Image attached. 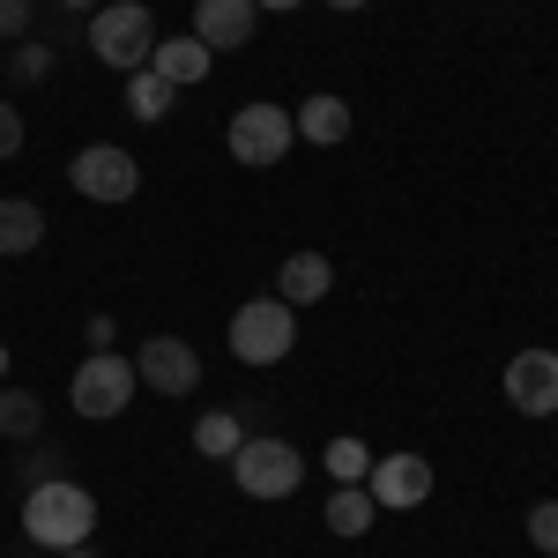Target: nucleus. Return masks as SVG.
<instances>
[{
	"instance_id": "1",
	"label": "nucleus",
	"mask_w": 558,
	"mask_h": 558,
	"mask_svg": "<svg viewBox=\"0 0 558 558\" xmlns=\"http://www.w3.org/2000/svg\"><path fill=\"white\" fill-rule=\"evenodd\" d=\"M23 529H31L38 551H75V544L97 536V499H89L83 484H68V476L31 484V499H23Z\"/></svg>"
},
{
	"instance_id": "2",
	"label": "nucleus",
	"mask_w": 558,
	"mask_h": 558,
	"mask_svg": "<svg viewBox=\"0 0 558 558\" xmlns=\"http://www.w3.org/2000/svg\"><path fill=\"white\" fill-rule=\"evenodd\" d=\"M89 52L105 60V68H149V52H157V15L142 8V0H105L97 15H89Z\"/></svg>"
},
{
	"instance_id": "3",
	"label": "nucleus",
	"mask_w": 558,
	"mask_h": 558,
	"mask_svg": "<svg viewBox=\"0 0 558 558\" xmlns=\"http://www.w3.org/2000/svg\"><path fill=\"white\" fill-rule=\"evenodd\" d=\"M291 343H299V320L283 299H246L231 313V357L239 365H283Z\"/></svg>"
},
{
	"instance_id": "4",
	"label": "nucleus",
	"mask_w": 558,
	"mask_h": 558,
	"mask_svg": "<svg viewBox=\"0 0 558 558\" xmlns=\"http://www.w3.org/2000/svg\"><path fill=\"white\" fill-rule=\"evenodd\" d=\"M223 142H231V157H239L246 172H268V165H283V157H291V142H299V120H291L283 105H239Z\"/></svg>"
},
{
	"instance_id": "5",
	"label": "nucleus",
	"mask_w": 558,
	"mask_h": 558,
	"mask_svg": "<svg viewBox=\"0 0 558 558\" xmlns=\"http://www.w3.org/2000/svg\"><path fill=\"white\" fill-rule=\"evenodd\" d=\"M231 476H239L246 499H291L305 484V462H299V447H283V439H239Z\"/></svg>"
},
{
	"instance_id": "6",
	"label": "nucleus",
	"mask_w": 558,
	"mask_h": 558,
	"mask_svg": "<svg viewBox=\"0 0 558 558\" xmlns=\"http://www.w3.org/2000/svg\"><path fill=\"white\" fill-rule=\"evenodd\" d=\"M134 365L120 357V350H89L83 365H75V380H68V402L83 410V417H120L134 402Z\"/></svg>"
},
{
	"instance_id": "7",
	"label": "nucleus",
	"mask_w": 558,
	"mask_h": 558,
	"mask_svg": "<svg viewBox=\"0 0 558 558\" xmlns=\"http://www.w3.org/2000/svg\"><path fill=\"white\" fill-rule=\"evenodd\" d=\"M68 186L83 202H128L134 186H142V165H134L120 142H89V149H75V165H68Z\"/></svg>"
},
{
	"instance_id": "8",
	"label": "nucleus",
	"mask_w": 558,
	"mask_h": 558,
	"mask_svg": "<svg viewBox=\"0 0 558 558\" xmlns=\"http://www.w3.org/2000/svg\"><path fill=\"white\" fill-rule=\"evenodd\" d=\"M134 380H149L157 395H194L202 387V357H194V343H179V336H149L142 343V357H134Z\"/></svg>"
},
{
	"instance_id": "9",
	"label": "nucleus",
	"mask_w": 558,
	"mask_h": 558,
	"mask_svg": "<svg viewBox=\"0 0 558 558\" xmlns=\"http://www.w3.org/2000/svg\"><path fill=\"white\" fill-rule=\"evenodd\" d=\"M507 402L521 417H558V350H521L507 365Z\"/></svg>"
},
{
	"instance_id": "10",
	"label": "nucleus",
	"mask_w": 558,
	"mask_h": 558,
	"mask_svg": "<svg viewBox=\"0 0 558 558\" xmlns=\"http://www.w3.org/2000/svg\"><path fill=\"white\" fill-rule=\"evenodd\" d=\"M365 492H373L380 507H425L432 499V462L425 454H373Z\"/></svg>"
},
{
	"instance_id": "11",
	"label": "nucleus",
	"mask_w": 558,
	"mask_h": 558,
	"mask_svg": "<svg viewBox=\"0 0 558 558\" xmlns=\"http://www.w3.org/2000/svg\"><path fill=\"white\" fill-rule=\"evenodd\" d=\"M254 23H260L254 0H194V38L209 45V52H239V45H254Z\"/></svg>"
},
{
	"instance_id": "12",
	"label": "nucleus",
	"mask_w": 558,
	"mask_h": 558,
	"mask_svg": "<svg viewBox=\"0 0 558 558\" xmlns=\"http://www.w3.org/2000/svg\"><path fill=\"white\" fill-rule=\"evenodd\" d=\"M149 68H157V75H165L172 89H186V83H202V75L216 68V52H209L202 38H194V31H186V38H157V52H149Z\"/></svg>"
},
{
	"instance_id": "13",
	"label": "nucleus",
	"mask_w": 558,
	"mask_h": 558,
	"mask_svg": "<svg viewBox=\"0 0 558 558\" xmlns=\"http://www.w3.org/2000/svg\"><path fill=\"white\" fill-rule=\"evenodd\" d=\"M328 283H336L328 254H291L283 268H276V299H283V305H320V299H328Z\"/></svg>"
},
{
	"instance_id": "14",
	"label": "nucleus",
	"mask_w": 558,
	"mask_h": 558,
	"mask_svg": "<svg viewBox=\"0 0 558 558\" xmlns=\"http://www.w3.org/2000/svg\"><path fill=\"white\" fill-rule=\"evenodd\" d=\"M291 120H299V134H305V142H320V149H336V142L350 134V105H343V97H328V89H320V97H305V105L291 112Z\"/></svg>"
},
{
	"instance_id": "15",
	"label": "nucleus",
	"mask_w": 558,
	"mask_h": 558,
	"mask_svg": "<svg viewBox=\"0 0 558 558\" xmlns=\"http://www.w3.org/2000/svg\"><path fill=\"white\" fill-rule=\"evenodd\" d=\"M38 239H45V209L23 202V194H8L0 202V254H31Z\"/></svg>"
},
{
	"instance_id": "16",
	"label": "nucleus",
	"mask_w": 558,
	"mask_h": 558,
	"mask_svg": "<svg viewBox=\"0 0 558 558\" xmlns=\"http://www.w3.org/2000/svg\"><path fill=\"white\" fill-rule=\"evenodd\" d=\"M380 521V499L365 492V484H336V499H328V529L336 536H365Z\"/></svg>"
},
{
	"instance_id": "17",
	"label": "nucleus",
	"mask_w": 558,
	"mask_h": 558,
	"mask_svg": "<svg viewBox=\"0 0 558 558\" xmlns=\"http://www.w3.org/2000/svg\"><path fill=\"white\" fill-rule=\"evenodd\" d=\"M45 425V402L31 387H0V439H38Z\"/></svg>"
},
{
	"instance_id": "18",
	"label": "nucleus",
	"mask_w": 558,
	"mask_h": 558,
	"mask_svg": "<svg viewBox=\"0 0 558 558\" xmlns=\"http://www.w3.org/2000/svg\"><path fill=\"white\" fill-rule=\"evenodd\" d=\"M172 97H179V89L165 83L157 68H134V75H128V112H134V120H165Z\"/></svg>"
},
{
	"instance_id": "19",
	"label": "nucleus",
	"mask_w": 558,
	"mask_h": 558,
	"mask_svg": "<svg viewBox=\"0 0 558 558\" xmlns=\"http://www.w3.org/2000/svg\"><path fill=\"white\" fill-rule=\"evenodd\" d=\"M320 462H328L336 484H365V476H373V447H365V439H328Z\"/></svg>"
},
{
	"instance_id": "20",
	"label": "nucleus",
	"mask_w": 558,
	"mask_h": 558,
	"mask_svg": "<svg viewBox=\"0 0 558 558\" xmlns=\"http://www.w3.org/2000/svg\"><path fill=\"white\" fill-rule=\"evenodd\" d=\"M239 439H246V432H239V417H223V410H209V417L194 425V447H202L209 462H231V454H239Z\"/></svg>"
},
{
	"instance_id": "21",
	"label": "nucleus",
	"mask_w": 558,
	"mask_h": 558,
	"mask_svg": "<svg viewBox=\"0 0 558 558\" xmlns=\"http://www.w3.org/2000/svg\"><path fill=\"white\" fill-rule=\"evenodd\" d=\"M529 544L544 558H558V499H536V507H529Z\"/></svg>"
},
{
	"instance_id": "22",
	"label": "nucleus",
	"mask_w": 558,
	"mask_h": 558,
	"mask_svg": "<svg viewBox=\"0 0 558 558\" xmlns=\"http://www.w3.org/2000/svg\"><path fill=\"white\" fill-rule=\"evenodd\" d=\"M15 149H23V112H15V105L0 97V165H8Z\"/></svg>"
},
{
	"instance_id": "23",
	"label": "nucleus",
	"mask_w": 558,
	"mask_h": 558,
	"mask_svg": "<svg viewBox=\"0 0 558 558\" xmlns=\"http://www.w3.org/2000/svg\"><path fill=\"white\" fill-rule=\"evenodd\" d=\"M23 23H31V0H0V38H23Z\"/></svg>"
},
{
	"instance_id": "24",
	"label": "nucleus",
	"mask_w": 558,
	"mask_h": 558,
	"mask_svg": "<svg viewBox=\"0 0 558 558\" xmlns=\"http://www.w3.org/2000/svg\"><path fill=\"white\" fill-rule=\"evenodd\" d=\"M328 8H343V15H357V8H373V0H328Z\"/></svg>"
},
{
	"instance_id": "25",
	"label": "nucleus",
	"mask_w": 558,
	"mask_h": 558,
	"mask_svg": "<svg viewBox=\"0 0 558 558\" xmlns=\"http://www.w3.org/2000/svg\"><path fill=\"white\" fill-rule=\"evenodd\" d=\"M60 8H89V15H97V8H105V0H60Z\"/></svg>"
},
{
	"instance_id": "26",
	"label": "nucleus",
	"mask_w": 558,
	"mask_h": 558,
	"mask_svg": "<svg viewBox=\"0 0 558 558\" xmlns=\"http://www.w3.org/2000/svg\"><path fill=\"white\" fill-rule=\"evenodd\" d=\"M60 558H97V551H89V544H75V551H60Z\"/></svg>"
},
{
	"instance_id": "27",
	"label": "nucleus",
	"mask_w": 558,
	"mask_h": 558,
	"mask_svg": "<svg viewBox=\"0 0 558 558\" xmlns=\"http://www.w3.org/2000/svg\"><path fill=\"white\" fill-rule=\"evenodd\" d=\"M254 8H299V0H254Z\"/></svg>"
},
{
	"instance_id": "28",
	"label": "nucleus",
	"mask_w": 558,
	"mask_h": 558,
	"mask_svg": "<svg viewBox=\"0 0 558 558\" xmlns=\"http://www.w3.org/2000/svg\"><path fill=\"white\" fill-rule=\"evenodd\" d=\"M0 380H8V343H0Z\"/></svg>"
}]
</instances>
